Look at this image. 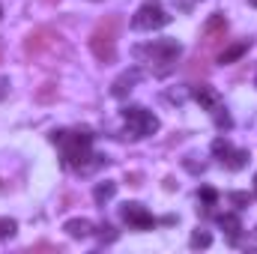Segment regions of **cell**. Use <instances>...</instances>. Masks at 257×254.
Masks as SVG:
<instances>
[{
	"label": "cell",
	"mask_w": 257,
	"mask_h": 254,
	"mask_svg": "<svg viewBox=\"0 0 257 254\" xmlns=\"http://www.w3.org/2000/svg\"><path fill=\"white\" fill-rule=\"evenodd\" d=\"M180 54H183V48H180L177 39H156L150 45H138L135 48V57H150L156 63H177Z\"/></svg>",
	"instance_id": "cell-3"
},
{
	"label": "cell",
	"mask_w": 257,
	"mask_h": 254,
	"mask_svg": "<svg viewBox=\"0 0 257 254\" xmlns=\"http://www.w3.org/2000/svg\"><path fill=\"white\" fill-rule=\"evenodd\" d=\"M212 245V236L206 230H194L192 233V248H209Z\"/></svg>",
	"instance_id": "cell-16"
},
{
	"label": "cell",
	"mask_w": 257,
	"mask_h": 254,
	"mask_svg": "<svg viewBox=\"0 0 257 254\" xmlns=\"http://www.w3.org/2000/svg\"><path fill=\"white\" fill-rule=\"evenodd\" d=\"M215 126H218V129H230V126H233V120H230V114L218 108V111H215Z\"/></svg>",
	"instance_id": "cell-18"
},
{
	"label": "cell",
	"mask_w": 257,
	"mask_h": 254,
	"mask_svg": "<svg viewBox=\"0 0 257 254\" xmlns=\"http://www.w3.org/2000/svg\"><path fill=\"white\" fill-rule=\"evenodd\" d=\"M141 78H144V72H141L138 66H135V69H128V72H123V75L111 84V93H114L117 99H123V96H126V93L135 87V84H138V81H141Z\"/></svg>",
	"instance_id": "cell-8"
},
{
	"label": "cell",
	"mask_w": 257,
	"mask_h": 254,
	"mask_svg": "<svg viewBox=\"0 0 257 254\" xmlns=\"http://www.w3.org/2000/svg\"><path fill=\"white\" fill-rule=\"evenodd\" d=\"M123 120H126L128 129H132V138H150V135L159 132V117L150 114V111L141 108V105H128V108H123Z\"/></svg>",
	"instance_id": "cell-2"
},
{
	"label": "cell",
	"mask_w": 257,
	"mask_h": 254,
	"mask_svg": "<svg viewBox=\"0 0 257 254\" xmlns=\"http://www.w3.org/2000/svg\"><path fill=\"white\" fill-rule=\"evenodd\" d=\"M197 197H200V200H203L206 206H212V203L218 200V191H215V189H209V186H206V189H200V194H197Z\"/></svg>",
	"instance_id": "cell-19"
},
{
	"label": "cell",
	"mask_w": 257,
	"mask_h": 254,
	"mask_svg": "<svg viewBox=\"0 0 257 254\" xmlns=\"http://www.w3.org/2000/svg\"><path fill=\"white\" fill-rule=\"evenodd\" d=\"M15 233V221L12 218H0V239L3 236H12Z\"/></svg>",
	"instance_id": "cell-21"
},
{
	"label": "cell",
	"mask_w": 257,
	"mask_h": 254,
	"mask_svg": "<svg viewBox=\"0 0 257 254\" xmlns=\"http://www.w3.org/2000/svg\"><path fill=\"white\" fill-rule=\"evenodd\" d=\"M254 84H257V78H254Z\"/></svg>",
	"instance_id": "cell-27"
},
{
	"label": "cell",
	"mask_w": 257,
	"mask_h": 254,
	"mask_svg": "<svg viewBox=\"0 0 257 254\" xmlns=\"http://www.w3.org/2000/svg\"><path fill=\"white\" fill-rule=\"evenodd\" d=\"M218 224L224 227V233H227L230 239H236L239 230H242V221H239V215H233V212H224V215L218 218Z\"/></svg>",
	"instance_id": "cell-13"
},
{
	"label": "cell",
	"mask_w": 257,
	"mask_h": 254,
	"mask_svg": "<svg viewBox=\"0 0 257 254\" xmlns=\"http://www.w3.org/2000/svg\"><path fill=\"white\" fill-rule=\"evenodd\" d=\"M227 197H230V203H233L236 209H245V206L251 203V194H248V191H230Z\"/></svg>",
	"instance_id": "cell-17"
},
{
	"label": "cell",
	"mask_w": 257,
	"mask_h": 254,
	"mask_svg": "<svg viewBox=\"0 0 257 254\" xmlns=\"http://www.w3.org/2000/svg\"><path fill=\"white\" fill-rule=\"evenodd\" d=\"M192 99L203 108V111H209V114H215L218 108H221V96L212 90V87H206V84H200V87H194L192 90Z\"/></svg>",
	"instance_id": "cell-7"
},
{
	"label": "cell",
	"mask_w": 257,
	"mask_h": 254,
	"mask_svg": "<svg viewBox=\"0 0 257 254\" xmlns=\"http://www.w3.org/2000/svg\"><path fill=\"white\" fill-rule=\"evenodd\" d=\"M120 215H123V221H126L128 227H135V230H150V227H156V218L144 209V203H123Z\"/></svg>",
	"instance_id": "cell-6"
},
{
	"label": "cell",
	"mask_w": 257,
	"mask_h": 254,
	"mask_svg": "<svg viewBox=\"0 0 257 254\" xmlns=\"http://www.w3.org/2000/svg\"><path fill=\"white\" fill-rule=\"evenodd\" d=\"M168 102L183 105V102H186V90H168Z\"/></svg>",
	"instance_id": "cell-22"
},
{
	"label": "cell",
	"mask_w": 257,
	"mask_h": 254,
	"mask_svg": "<svg viewBox=\"0 0 257 254\" xmlns=\"http://www.w3.org/2000/svg\"><path fill=\"white\" fill-rule=\"evenodd\" d=\"M6 93H9V81H0V102L6 99Z\"/></svg>",
	"instance_id": "cell-23"
},
{
	"label": "cell",
	"mask_w": 257,
	"mask_h": 254,
	"mask_svg": "<svg viewBox=\"0 0 257 254\" xmlns=\"http://www.w3.org/2000/svg\"><path fill=\"white\" fill-rule=\"evenodd\" d=\"M230 150H233V147H230V141H227V138H215V141H212V156H218L221 162L230 156Z\"/></svg>",
	"instance_id": "cell-15"
},
{
	"label": "cell",
	"mask_w": 257,
	"mask_h": 254,
	"mask_svg": "<svg viewBox=\"0 0 257 254\" xmlns=\"http://www.w3.org/2000/svg\"><path fill=\"white\" fill-rule=\"evenodd\" d=\"M224 30H227V21H224L221 12H215V15L203 24V36H206V42H215V36H224Z\"/></svg>",
	"instance_id": "cell-9"
},
{
	"label": "cell",
	"mask_w": 257,
	"mask_h": 254,
	"mask_svg": "<svg viewBox=\"0 0 257 254\" xmlns=\"http://www.w3.org/2000/svg\"><path fill=\"white\" fill-rule=\"evenodd\" d=\"M99 239H102V242H114V239H117V230H114L111 224H102V227H99Z\"/></svg>",
	"instance_id": "cell-20"
},
{
	"label": "cell",
	"mask_w": 257,
	"mask_h": 254,
	"mask_svg": "<svg viewBox=\"0 0 257 254\" xmlns=\"http://www.w3.org/2000/svg\"><path fill=\"white\" fill-rule=\"evenodd\" d=\"M248 159H251V156H248V150H230V156H227L224 162H227V168H230V171H242V168L248 165Z\"/></svg>",
	"instance_id": "cell-14"
},
{
	"label": "cell",
	"mask_w": 257,
	"mask_h": 254,
	"mask_svg": "<svg viewBox=\"0 0 257 254\" xmlns=\"http://www.w3.org/2000/svg\"><path fill=\"white\" fill-rule=\"evenodd\" d=\"M254 191H257V177H254Z\"/></svg>",
	"instance_id": "cell-25"
},
{
	"label": "cell",
	"mask_w": 257,
	"mask_h": 254,
	"mask_svg": "<svg viewBox=\"0 0 257 254\" xmlns=\"http://www.w3.org/2000/svg\"><path fill=\"white\" fill-rule=\"evenodd\" d=\"M245 51H248V39H242V42H236V45H227V48L218 54V63H221V66L236 63V60H242V57H245Z\"/></svg>",
	"instance_id": "cell-10"
},
{
	"label": "cell",
	"mask_w": 257,
	"mask_h": 254,
	"mask_svg": "<svg viewBox=\"0 0 257 254\" xmlns=\"http://www.w3.org/2000/svg\"><path fill=\"white\" fill-rule=\"evenodd\" d=\"M248 3H251V6H257V0H248Z\"/></svg>",
	"instance_id": "cell-24"
},
{
	"label": "cell",
	"mask_w": 257,
	"mask_h": 254,
	"mask_svg": "<svg viewBox=\"0 0 257 254\" xmlns=\"http://www.w3.org/2000/svg\"><path fill=\"white\" fill-rule=\"evenodd\" d=\"M60 147H63V165H66V168H72V171L87 168V159H90V144H81L75 135H69Z\"/></svg>",
	"instance_id": "cell-5"
},
{
	"label": "cell",
	"mask_w": 257,
	"mask_h": 254,
	"mask_svg": "<svg viewBox=\"0 0 257 254\" xmlns=\"http://www.w3.org/2000/svg\"><path fill=\"white\" fill-rule=\"evenodd\" d=\"M0 18H3V6H0Z\"/></svg>",
	"instance_id": "cell-26"
},
{
	"label": "cell",
	"mask_w": 257,
	"mask_h": 254,
	"mask_svg": "<svg viewBox=\"0 0 257 254\" xmlns=\"http://www.w3.org/2000/svg\"><path fill=\"white\" fill-rule=\"evenodd\" d=\"M117 194V183H111V180H105V183H99L96 189H93V200L99 203V206H105L111 197Z\"/></svg>",
	"instance_id": "cell-12"
},
{
	"label": "cell",
	"mask_w": 257,
	"mask_h": 254,
	"mask_svg": "<svg viewBox=\"0 0 257 254\" xmlns=\"http://www.w3.org/2000/svg\"><path fill=\"white\" fill-rule=\"evenodd\" d=\"M63 230L72 236V239H84V236L93 233V224H90L87 218H69V221L63 224Z\"/></svg>",
	"instance_id": "cell-11"
},
{
	"label": "cell",
	"mask_w": 257,
	"mask_h": 254,
	"mask_svg": "<svg viewBox=\"0 0 257 254\" xmlns=\"http://www.w3.org/2000/svg\"><path fill=\"white\" fill-rule=\"evenodd\" d=\"M165 24H171V15L159 6V0L144 3V6L135 12V18H132V27H135V30H159V27H165Z\"/></svg>",
	"instance_id": "cell-4"
},
{
	"label": "cell",
	"mask_w": 257,
	"mask_h": 254,
	"mask_svg": "<svg viewBox=\"0 0 257 254\" xmlns=\"http://www.w3.org/2000/svg\"><path fill=\"white\" fill-rule=\"evenodd\" d=\"M90 48L102 63L117 60V18H108L96 27V33L90 36Z\"/></svg>",
	"instance_id": "cell-1"
}]
</instances>
